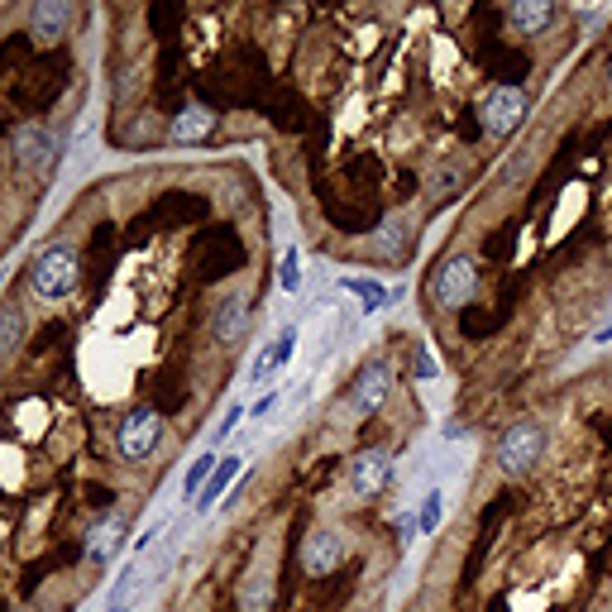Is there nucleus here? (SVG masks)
Returning a JSON list of instances; mask_svg holds the SVG:
<instances>
[{
	"instance_id": "12",
	"label": "nucleus",
	"mask_w": 612,
	"mask_h": 612,
	"mask_svg": "<svg viewBox=\"0 0 612 612\" xmlns=\"http://www.w3.org/2000/svg\"><path fill=\"white\" fill-rule=\"evenodd\" d=\"M244 330H249V302H244V297H225V302H216L211 340H216V345H235Z\"/></svg>"
},
{
	"instance_id": "5",
	"label": "nucleus",
	"mask_w": 612,
	"mask_h": 612,
	"mask_svg": "<svg viewBox=\"0 0 612 612\" xmlns=\"http://www.w3.org/2000/svg\"><path fill=\"white\" fill-rule=\"evenodd\" d=\"M388 393H393V364H388V359H369L364 369L354 373L350 397H345V412H350L354 421H364V416H373L383 402H388Z\"/></svg>"
},
{
	"instance_id": "2",
	"label": "nucleus",
	"mask_w": 612,
	"mask_h": 612,
	"mask_svg": "<svg viewBox=\"0 0 612 612\" xmlns=\"http://www.w3.org/2000/svg\"><path fill=\"white\" fill-rule=\"evenodd\" d=\"M82 283V259H77V249H67V244H53L44 249L39 259L29 263V287L44 297V302H58L67 292H77Z\"/></svg>"
},
{
	"instance_id": "15",
	"label": "nucleus",
	"mask_w": 612,
	"mask_h": 612,
	"mask_svg": "<svg viewBox=\"0 0 612 612\" xmlns=\"http://www.w3.org/2000/svg\"><path fill=\"white\" fill-rule=\"evenodd\" d=\"M240 469H244V459H240V455L220 459V464H216V474H211V483H206V488H201V493H197V503H192V507H197V512H211L220 493H225L230 483L240 479Z\"/></svg>"
},
{
	"instance_id": "14",
	"label": "nucleus",
	"mask_w": 612,
	"mask_h": 612,
	"mask_svg": "<svg viewBox=\"0 0 612 612\" xmlns=\"http://www.w3.org/2000/svg\"><path fill=\"white\" fill-rule=\"evenodd\" d=\"M211 130H216V110L211 106H182L173 115L177 144H201V139H211Z\"/></svg>"
},
{
	"instance_id": "19",
	"label": "nucleus",
	"mask_w": 612,
	"mask_h": 612,
	"mask_svg": "<svg viewBox=\"0 0 612 612\" xmlns=\"http://www.w3.org/2000/svg\"><path fill=\"white\" fill-rule=\"evenodd\" d=\"M340 287H345V292H354V297L364 302V311L388 306V287H383V283H369V278H340Z\"/></svg>"
},
{
	"instance_id": "22",
	"label": "nucleus",
	"mask_w": 612,
	"mask_h": 612,
	"mask_svg": "<svg viewBox=\"0 0 612 612\" xmlns=\"http://www.w3.org/2000/svg\"><path fill=\"white\" fill-rule=\"evenodd\" d=\"M278 283H283L287 292H297V287H302V259H297V249H287L283 254V273H278Z\"/></svg>"
},
{
	"instance_id": "13",
	"label": "nucleus",
	"mask_w": 612,
	"mask_h": 612,
	"mask_svg": "<svg viewBox=\"0 0 612 612\" xmlns=\"http://www.w3.org/2000/svg\"><path fill=\"white\" fill-rule=\"evenodd\" d=\"M72 15H77V10H72V5H67V0H39V5H34V39H39V44H53V39H63V29L67 24H72Z\"/></svg>"
},
{
	"instance_id": "1",
	"label": "nucleus",
	"mask_w": 612,
	"mask_h": 612,
	"mask_svg": "<svg viewBox=\"0 0 612 612\" xmlns=\"http://www.w3.org/2000/svg\"><path fill=\"white\" fill-rule=\"evenodd\" d=\"M541 455H546V426H541L536 416L512 421L503 436H498V469H503L507 479H522V474H531Z\"/></svg>"
},
{
	"instance_id": "26",
	"label": "nucleus",
	"mask_w": 612,
	"mask_h": 612,
	"mask_svg": "<svg viewBox=\"0 0 612 612\" xmlns=\"http://www.w3.org/2000/svg\"><path fill=\"white\" fill-rule=\"evenodd\" d=\"M608 77H612V53H608Z\"/></svg>"
},
{
	"instance_id": "16",
	"label": "nucleus",
	"mask_w": 612,
	"mask_h": 612,
	"mask_svg": "<svg viewBox=\"0 0 612 612\" xmlns=\"http://www.w3.org/2000/svg\"><path fill=\"white\" fill-rule=\"evenodd\" d=\"M273 608V574L254 569L240 584V612H268Z\"/></svg>"
},
{
	"instance_id": "11",
	"label": "nucleus",
	"mask_w": 612,
	"mask_h": 612,
	"mask_svg": "<svg viewBox=\"0 0 612 612\" xmlns=\"http://www.w3.org/2000/svg\"><path fill=\"white\" fill-rule=\"evenodd\" d=\"M125 536H130V522L110 512V517H101V522L87 531V546L82 550H87V560H96V565H110V560L125 550Z\"/></svg>"
},
{
	"instance_id": "4",
	"label": "nucleus",
	"mask_w": 612,
	"mask_h": 612,
	"mask_svg": "<svg viewBox=\"0 0 612 612\" xmlns=\"http://www.w3.org/2000/svg\"><path fill=\"white\" fill-rule=\"evenodd\" d=\"M526 115H531V101H526L522 87H493L488 96H483L479 106V130L498 134V139H507V134H517L526 125Z\"/></svg>"
},
{
	"instance_id": "20",
	"label": "nucleus",
	"mask_w": 612,
	"mask_h": 612,
	"mask_svg": "<svg viewBox=\"0 0 612 612\" xmlns=\"http://www.w3.org/2000/svg\"><path fill=\"white\" fill-rule=\"evenodd\" d=\"M216 464H220V455H201V459H192V469H187V479H182V488H187V498L197 503V493L211 483V474H216Z\"/></svg>"
},
{
	"instance_id": "17",
	"label": "nucleus",
	"mask_w": 612,
	"mask_h": 612,
	"mask_svg": "<svg viewBox=\"0 0 612 612\" xmlns=\"http://www.w3.org/2000/svg\"><path fill=\"white\" fill-rule=\"evenodd\" d=\"M292 350H297V330H283V335H278V345L259 354V364H254V383H268V378L292 359Z\"/></svg>"
},
{
	"instance_id": "9",
	"label": "nucleus",
	"mask_w": 612,
	"mask_h": 612,
	"mask_svg": "<svg viewBox=\"0 0 612 612\" xmlns=\"http://www.w3.org/2000/svg\"><path fill=\"white\" fill-rule=\"evenodd\" d=\"M53 153H58V144H53V134L44 130V125H20L15 130V168L20 173H48L53 168Z\"/></svg>"
},
{
	"instance_id": "7",
	"label": "nucleus",
	"mask_w": 612,
	"mask_h": 612,
	"mask_svg": "<svg viewBox=\"0 0 612 612\" xmlns=\"http://www.w3.org/2000/svg\"><path fill=\"white\" fill-rule=\"evenodd\" d=\"M393 479V450H383V445H369V450H359L350 464V488L354 498H378L383 488Z\"/></svg>"
},
{
	"instance_id": "24",
	"label": "nucleus",
	"mask_w": 612,
	"mask_h": 612,
	"mask_svg": "<svg viewBox=\"0 0 612 612\" xmlns=\"http://www.w3.org/2000/svg\"><path fill=\"white\" fill-rule=\"evenodd\" d=\"M416 378H436V359L426 350H416Z\"/></svg>"
},
{
	"instance_id": "6",
	"label": "nucleus",
	"mask_w": 612,
	"mask_h": 612,
	"mask_svg": "<svg viewBox=\"0 0 612 612\" xmlns=\"http://www.w3.org/2000/svg\"><path fill=\"white\" fill-rule=\"evenodd\" d=\"M115 445H120V455L125 459H149L158 445H163V416L153 412V407H134L125 421H120V431H115Z\"/></svg>"
},
{
	"instance_id": "18",
	"label": "nucleus",
	"mask_w": 612,
	"mask_h": 612,
	"mask_svg": "<svg viewBox=\"0 0 612 612\" xmlns=\"http://www.w3.org/2000/svg\"><path fill=\"white\" fill-rule=\"evenodd\" d=\"M20 340H24V316L15 306H0V359L20 350Z\"/></svg>"
},
{
	"instance_id": "3",
	"label": "nucleus",
	"mask_w": 612,
	"mask_h": 612,
	"mask_svg": "<svg viewBox=\"0 0 612 612\" xmlns=\"http://www.w3.org/2000/svg\"><path fill=\"white\" fill-rule=\"evenodd\" d=\"M474 297H479V263L469 259V254L440 259L436 273H431V302L440 311H464Z\"/></svg>"
},
{
	"instance_id": "8",
	"label": "nucleus",
	"mask_w": 612,
	"mask_h": 612,
	"mask_svg": "<svg viewBox=\"0 0 612 612\" xmlns=\"http://www.w3.org/2000/svg\"><path fill=\"white\" fill-rule=\"evenodd\" d=\"M340 560H345V531H335V526H316V531H306L302 569L311 574V579H326Z\"/></svg>"
},
{
	"instance_id": "21",
	"label": "nucleus",
	"mask_w": 612,
	"mask_h": 612,
	"mask_svg": "<svg viewBox=\"0 0 612 612\" xmlns=\"http://www.w3.org/2000/svg\"><path fill=\"white\" fill-rule=\"evenodd\" d=\"M407 240H412V230H407V220H388V225H383V235H378V249H383L388 259H397V254L407 249Z\"/></svg>"
},
{
	"instance_id": "23",
	"label": "nucleus",
	"mask_w": 612,
	"mask_h": 612,
	"mask_svg": "<svg viewBox=\"0 0 612 612\" xmlns=\"http://www.w3.org/2000/svg\"><path fill=\"white\" fill-rule=\"evenodd\" d=\"M440 512H445V503H440V493H431L426 507H421V536H431V531L440 526Z\"/></svg>"
},
{
	"instance_id": "25",
	"label": "nucleus",
	"mask_w": 612,
	"mask_h": 612,
	"mask_svg": "<svg viewBox=\"0 0 612 612\" xmlns=\"http://www.w3.org/2000/svg\"><path fill=\"white\" fill-rule=\"evenodd\" d=\"M598 345H612V326H603V330H598Z\"/></svg>"
},
{
	"instance_id": "10",
	"label": "nucleus",
	"mask_w": 612,
	"mask_h": 612,
	"mask_svg": "<svg viewBox=\"0 0 612 612\" xmlns=\"http://www.w3.org/2000/svg\"><path fill=\"white\" fill-rule=\"evenodd\" d=\"M555 20H560V5H555V0H512V5H507V24H512L517 39H536V34H546Z\"/></svg>"
}]
</instances>
